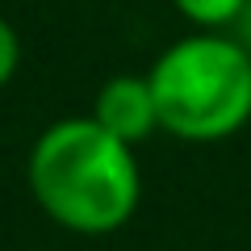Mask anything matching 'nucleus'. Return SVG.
I'll use <instances>...</instances> for the list:
<instances>
[{
    "label": "nucleus",
    "instance_id": "nucleus-1",
    "mask_svg": "<svg viewBox=\"0 0 251 251\" xmlns=\"http://www.w3.org/2000/svg\"><path fill=\"white\" fill-rule=\"evenodd\" d=\"M34 201L72 234H113L143 201V172L130 143L97 117H63L34 138L25 163Z\"/></svg>",
    "mask_w": 251,
    "mask_h": 251
},
{
    "label": "nucleus",
    "instance_id": "nucleus-2",
    "mask_svg": "<svg viewBox=\"0 0 251 251\" xmlns=\"http://www.w3.org/2000/svg\"><path fill=\"white\" fill-rule=\"evenodd\" d=\"M159 126L184 143H222L251 122V50L222 29L172 42L151 63Z\"/></svg>",
    "mask_w": 251,
    "mask_h": 251
},
{
    "label": "nucleus",
    "instance_id": "nucleus-3",
    "mask_svg": "<svg viewBox=\"0 0 251 251\" xmlns=\"http://www.w3.org/2000/svg\"><path fill=\"white\" fill-rule=\"evenodd\" d=\"M92 117L130 147L147 143L155 130H163L151 75H113V80H105L97 100H92Z\"/></svg>",
    "mask_w": 251,
    "mask_h": 251
},
{
    "label": "nucleus",
    "instance_id": "nucleus-4",
    "mask_svg": "<svg viewBox=\"0 0 251 251\" xmlns=\"http://www.w3.org/2000/svg\"><path fill=\"white\" fill-rule=\"evenodd\" d=\"M176 13L184 21H193L197 29H226L247 13L251 0H172Z\"/></svg>",
    "mask_w": 251,
    "mask_h": 251
},
{
    "label": "nucleus",
    "instance_id": "nucleus-5",
    "mask_svg": "<svg viewBox=\"0 0 251 251\" xmlns=\"http://www.w3.org/2000/svg\"><path fill=\"white\" fill-rule=\"evenodd\" d=\"M17 67H21V38L9 25V17H0V88L17 75Z\"/></svg>",
    "mask_w": 251,
    "mask_h": 251
}]
</instances>
